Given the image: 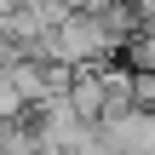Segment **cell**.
Listing matches in <instances>:
<instances>
[{
	"instance_id": "1",
	"label": "cell",
	"mask_w": 155,
	"mask_h": 155,
	"mask_svg": "<svg viewBox=\"0 0 155 155\" xmlns=\"http://www.w3.org/2000/svg\"><path fill=\"white\" fill-rule=\"evenodd\" d=\"M121 52H127V63H121V69H132V75H155V23H144Z\"/></svg>"
}]
</instances>
